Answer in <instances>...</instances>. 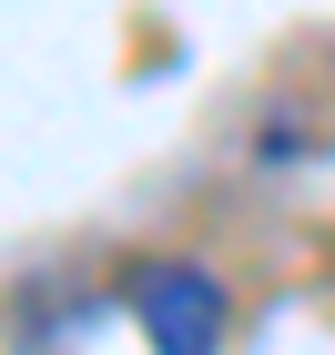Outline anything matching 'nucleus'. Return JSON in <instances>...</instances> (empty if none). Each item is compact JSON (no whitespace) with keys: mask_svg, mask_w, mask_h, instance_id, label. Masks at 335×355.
Instances as JSON below:
<instances>
[{"mask_svg":"<svg viewBox=\"0 0 335 355\" xmlns=\"http://www.w3.org/2000/svg\"><path fill=\"white\" fill-rule=\"evenodd\" d=\"M132 325L153 355H214L223 345V284L203 264H142L132 274Z\"/></svg>","mask_w":335,"mask_h":355,"instance_id":"1","label":"nucleus"}]
</instances>
